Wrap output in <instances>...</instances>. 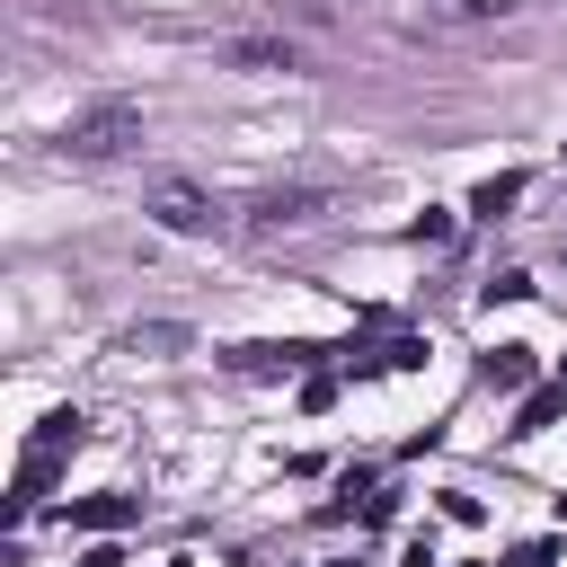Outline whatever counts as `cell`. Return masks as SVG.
I'll return each instance as SVG.
<instances>
[{"label": "cell", "mask_w": 567, "mask_h": 567, "mask_svg": "<svg viewBox=\"0 0 567 567\" xmlns=\"http://www.w3.org/2000/svg\"><path fill=\"white\" fill-rule=\"evenodd\" d=\"M230 62H248V71H292V44H275V35H248V44H230Z\"/></svg>", "instance_id": "cell-10"}, {"label": "cell", "mask_w": 567, "mask_h": 567, "mask_svg": "<svg viewBox=\"0 0 567 567\" xmlns=\"http://www.w3.org/2000/svg\"><path fill=\"white\" fill-rule=\"evenodd\" d=\"M425 363V337H381V346H346V372L372 381V372H416Z\"/></svg>", "instance_id": "cell-4"}, {"label": "cell", "mask_w": 567, "mask_h": 567, "mask_svg": "<svg viewBox=\"0 0 567 567\" xmlns=\"http://www.w3.org/2000/svg\"><path fill=\"white\" fill-rule=\"evenodd\" d=\"M514 204H523V168H505V177H487V186L470 195V213H478V221H505Z\"/></svg>", "instance_id": "cell-7"}, {"label": "cell", "mask_w": 567, "mask_h": 567, "mask_svg": "<svg viewBox=\"0 0 567 567\" xmlns=\"http://www.w3.org/2000/svg\"><path fill=\"white\" fill-rule=\"evenodd\" d=\"M452 9H461V18H505L514 0H452Z\"/></svg>", "instance_id": "cell-12"}, {"label": "cell", "mask_w": 567, "mask_h": 567, "mask_svg": "<svg viewBox=\"0 0 567 567\" xmlns=\"http://www.w3.org/2000/svg\"><path fill=\"white\" fill-rule=\"evenodd\" d=\"M558 408H567V372H558V381H540V390L514 408V425H505V434H540V425H558Z\"/></svg>", "instance_id": "cell-6"}, {"label": "cell", "mask_w": 567, "mask_h": 567, "mask_svg": "<svg viewBox=\"0 0 567 567\" xmlns=\"http://www.w3.org/2000/svg\"><path fill=\"white\" fill-rule=\"evenodd\" d=\"M124 346H133V354H168V346H186V328H168V319H151V328H133Z\"/></svg>", "instance_id": "cell-11"}, {"label": "cell", "mask_w": 567, "mask_h": 567, "mask_svg": "<svg viewBox=\"0 0 567 567\" xmlns=\"http://www.w3.org/2000/svg\"><path fill=\"white\" fill-rule=\"evenodd\" d=\"M133 514H142V496H80V505H71V532H97V540H106V532H124Z\"/></svg>", "instance_id": "cell-5"}, {"label": "cell", "mask_w": 567, "mask_h": 567, "mask_svg": "<svg viewBox=\"0 0 567 567\" xmlns=\"http://www.w3.org/2000/svg\"><path fill=\"white\" fill-rule=\"evenodd\" d=\"M514 567H549V549H523V558H514Z\"/></svg>", "instance_id": "cell-14"}, {"label": "cell", "mask_w": 567, "mask_h": 567, "mask_svg": "<svg viewBox=\"0 0 567 567\" xmlns=\"http://www.w3.org/2000/svg\"><path fill=\"white\" fill-rule=\"evenodd\" d=\"M80 434H89V416H80V408H53L27 443H35V452H80Z\"/></svg>", "instance_id": "cell-8"}, {"label": "cell", "mask_w": 567, "mask_h": 567, "mask_svg": "<svg viewBox=\"0 0 567 567\" xmlns=\"http://www.w3.org/2000/svg\"><path fill=\"white\" fill-rule=\"evenodd\" d=\"M319 213H328V186H266V195L248 204L257 230H301V221H319Z\"/></svg>", "instance_id": "cell-3"}, {"label": "cell", "mask_w": 567, "mask_h": 567, "mask_svg": "<svg viewBox=\"0 0 567 567\" xmlns=\"http://www.w3.org/2000/svg\"><path fill=\"white\" fill-rule=\"evenodd\" d=\"M177 567H186V558H177Z\"/></svg>", "instance_id": "cell-15"}, {"label": "cell", "mask_w": 567, "mask_h": 567, "mask_svg": "<svg viewBox=\"0 0 567 567\" xmlns=\"http://www.w3.org/2000/svg\"><path fill=\"white\" fill-rule=\"evenodd\" d=\"M478 372H487V390H523V381H532V346H496Z\"/></svg>", "instance_id": "cell-9"}, {"label": "cell", "mask_w": 567, "mask_h": 567, "mask_svg": "<svg viewBox=\"0 0 567 567\" xmlns=\"http://www.w3.org/2000/svg\"><path fill=\"white\" fill-rule=\"evenodd\" d=\"M80 567H124V558H115V549L97 540V549H80Z\"/></svg>", "instance_id": "cell-13"}, {"label": "cell", "mask_w": 567, "mask_h": 567, "mask_svg": "<svg viewBox=\"0 0 567 567\" xmlns=\"http://www.w3.org/2000/svg\"><path fill=\"white\" fill-rule=\"evenodd\" d=\"M142 142V106L133 97H97V106H80L71 124H62V151H80V159H115V151H133Z\"/></svg>", "instance_id": "cell-1"}, {"label": "cell", "mask_w": 567, "mask_h": 567, "mask_svg": "<svg viewBox=\"0 0 567 567\" xmlns=\"http://www.w3.org/2000/svg\"><path fill=\"white\" fill-rule=\"evenodd\" d=\"M142 213L159 221V230H186V239H204V230H221V204L195 186V177H151V195H142Z\"/></svg>", "instance_id": "cell-2"}]
</instances>
